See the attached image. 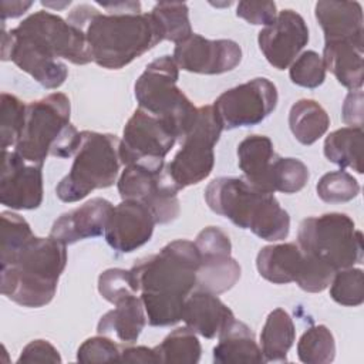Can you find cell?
<instances>
[{
  "instance_id": "cell-1",
  "label": "cell",
  "mask_w": 364,
  "mask_h": 364,
  "mask_svg": "<svg viewBox=\"0 0 364 364\" xmlns=\"http://www.w3.org/2000/svg\"><path fill=\"white\" fill-rule=\"evenodd\" d=\"M98 4L107 13L80 4L67 21L84 33L92 61L100 67L121 70L164 40L152 14L141 13L139 1Z\"/></svg>"
},
{
  "instance_id": "cell-2",
  "label": "cell",
  "mask_w": 364,
  "mask_h": 364,
  "mask_svg": "<svg viewBox=\"0 0 364 364\" xmlns=\"http://www.w3.org/2000/svg\"><path fill=\"white\" fill-rule=\"evenodd\" d=\"M199 263L195 243L178 239L129 269L149 326H173L182 320L185 300L196 289Z\"/></svg>"
},
{
  "instance_id": "cell-3",
  "label": "cell",
  "mask_w": 364,
  "mask_h": 364,
  "mask_svg": "<svg viewBox=\"0 0 364 364\" xmlns=\"http://www.w3.org/2000/svg\"><path fill=\"white\" fill-rule=\"evenodd\" d=\"M65 246L51 236H33L0 256L1 293L23 307L38 309L48 304L67 264Z\"/></svg>"
},
{
  "instance_id": "cell-4",
  "label": "cell",
  "mask_w": 364,
  "mask_h": 364,
  "mask_svg": "<svg viewBox=\"0 0 364 364\" xmlns=\"http://www.w3.org/2000/svg\"><path fill=\"white\" fill-rule=\"evenodd\" d=\"M205 200L215 213L263 240L277 242L289 236V213L273 193L255 188L245 178L213 179L205 189Z\"/></svg>"
},
{
  "instance_id": "cell-5",
  "label": "cell",
  "mask_w": 364,
  "mask_h": 364,
  "mask_svg": "<svg viewBox=\"0 0 364 364\" xmlns=\"http://www.w3.org/2000/svg\"><path fill=\"white\" fill-rule=\"evenodd\" d=\"M71 105L63 92L27 104L24 127L14 151L26 161L43 165L48 155L68 158L81 144V132L70 124Z\"/></svg>"
},
{
  "instance_id": "cell-6",
  "label": "cell",
  "mask_w": 364,
  "mask_h": 364,
  "mask_svg": "<svg viewBox=\"0 0 364 364\" xmlns=\"http://www.w3.org/2000/svg\"><path fill=\"white\" fill-rule=\"evenodd\" d=\"M179 68L171 55L151 61L135 81L138 108L164 121L176 138H182L195 122L198 108L178 88Z\"/></svg>"
},
{
  "instance_id": "cell-7",
  "label": "cell",
  "mask_w": 364,
  "mask_h": 364,
  "mask_svg": "<svg viewBox=\"0 0 364 364\" xmlns=\"http://www.w3.org/2000/svg\"><path fill=\"white\" fill-rule=\"evenodd\" d=\"M121 165L115 135L82 131L71 169L58 182L55 193L63 202H78L95 189L112 186Z\"/></svg>"
},
{
  "instance_id": "cell-8",
  "label": "cell",
  "mask_w": 364,
  "mask_h": 364,
  "mask_svg": "<svg viewBox=\"0 0 364 364\" xmlns=\"http://www.w3.org/2000/svg\"><path fill=\"white\" fill-rule=\"evenodd\" d=\"M297 245L303 253L336 272L363 260V233L355 229L348 215L340 212L303 219L297 230Z\"/></svg>"
},
{
  "instance_id": "cell-9",
  "label": "cell",
  "mask_w": 364,
  "mask_h": 364,
  "mask_svg": "<svg viewBox=\"0 0 364 364\" xmlns=\"http://www.w3.org/2000/svg\"><path fill=\"white\" fill-rule=\"evenodd\" d=\"M222 131L212 105L198 108L195 122L181 138V149L166 164V171L179 189L196 185L210 175L215 165L213 148Z\"/></svg>"
},
{
  "instance_id": "cell-10",
  "label": "cell",
  "mask_w": 364,
  "mask_h": 364,
  "mask_svg": "<svg viewBox=\"0 0 364 364\" xmlns=\"http://www.w3.org/2000/svg\"><path fill=\"white\" fill-rule=\"evenodd\" d=\"M117 188L122 199L144 203L159 225L173 222L179 215L178 192L181 191L166 171V164L159 168L132 164L125 165Z\"/></svg>"
},
{
  "instance_id": "cell-11",
  "label": "cell",
  "mask_w": 364,
  "mask_h": 364,
  "mask_svg": "<svg viewBox=\"0 0 364 364\" xmlns=\"http://www.w3.org/2000/svg\"><path fill=\"white\" fill-rule=\"evenodd\" d=\"M14 30L51 58H64L77 65L92 61L84 33L50 11L30 14Z\"/></svg>"
},
{
  "instance_id": "cell-12",
  "label": "cell",
  "mask_w": 364,
  "mask_h": 364,
  "mask_svg": "<svg viewBox=\"0 0 364 364\" xmlns=\"http://www.w3.org/2000/svg\"><path fill=\"white\" fill-rule=\"evenodd\" d=\"M277 88L257 77L222 92L213 102V111L223 129L253 127L266 119L277 105Z\"/></svg>"
},
{
  "instance_id": "cell-13",
  "label": "cell",
  "mask_w": 364,
  "mask_h": 364,
  "mask_svg": "<svg viewBox=\"0 0 364 364\" xmlns=\"http://www.w3.org/2000/svg\"><path fill=\"white\" fill-rule=\"evenodd\" d=\"M171 128L152 114L138 108L124 127L119 139V158L124 165H146L159 168L176 142Z\"/></svg>"
},
{
  "instance_id": "cell-14",
  "label": "cell",
  "mask_w": 364,
  "mask_h": 364,
  "mask_svg": "<svg viewBox=\"0 0 364 364\" xmlns=\"http://www.w3.org/2000/svg\"><path fill=\"white\" fill-rule=\"evenodd\" d=\"M193 243L200 257L196 289L213 294L230 290L240 279V266L230 255L229 236L216 226H208L198 233Z\"/></svg>"
},
{
  "instance_id": "cell-15",
  "label": "cell",
  "mask_w": 364,
  "mask_h": 364,
  "mask_svg": "<svg viewBox=\"0 0 364 364\" xmlns=\"http://www.w3.org/2000/svg\"><path fill=\"white\" fill-rule=\"evenodd\" d=\"M172 58L183 71L213 75L236 68L242 60V48L233 40H209L192 33L175 44Z\"/></svg>"
},
{
  "instance_id": "cell-16",
  "label": "cell",
  "mask_w": 364,
  "mask_h": 364,
  "mask_svg": "<svg viewBox=\"0 0 364 364\" xmlns=\"http://www.w3.org/2000/svg\"><path fill=\"white\" fill-rule=\"evenodd\" d=\"M0 202L17 209H37L43 202V165L31 164L16 151H1Z\"/></svg>"
},
{
  "instance_id": "cell-17",
  "label": "cell",
  "mask_w": 364,
  "mask_h": 364,
  "mask_svg": "<svg viewBox=\"0 0 364 364\" xmlns=\"http://www.w3.org/2000/svg\"><path fill=\"white\" fill-rule=\"evenodd\" d=\"M257 43L269 64L276 70H284L307 46L309 28L299 13L284 9L272 24L259 31Z\"/></svg>"
},
{
  "instance_id": "cell-18",
  "label": "cell",
  "mask_w": 364,
  "mask_h": 364,
  "mask_svg": "<svg viewBox=\"0 0 364 364\" xmlns=\"http://www.w3.org/2000/svg\"><path fill=\"white\" fill-rule=\"evenodd\" d=\"M1 34V60L13 61L20 70L30 74L40 85L48 90H55L64 84L68 75V68L61 60L50 58L30 41L17 34L14 28Z\"/></svg>"
},
{
  "instance_id": "cell-19",
  "label": "cell",
  "mask_w": 364,
  "mask_h": 364,
  "mask_svg": "<svg viewBox=\"0 0 364 364\" xmlns=\"http://www.w3.org/2000/svg\"><path fill=\"white\" fill-rule=\"evenodd\" d=\"M156 225L151 210L141 202L122 199L107 223V243L119 253H131L149 242Z\"/></svg>"
},
{
  "instance_id": "cell-20",
  "label": "cell",
  "mask_w": 364,
  "mask_h": 364,
  "mask_svg": "<svg viewBox=\"0 0 364 364\" xmlns=\"http://www.w3.org/2000/svg\"><path fill=\"white\" fill-rule=\"evenodd\" d=\"M114 206L104 198H92L81 206L63 213L51 226L50 236L64 245L95 237L105 232Z\"/></svg>"
},
{
  "instance_id": "cell-21",
  "label": "cell",
  "mask_w": 364,
  "mask_h": 364,
  "mask_svg": "<svg viewBox=\"0 0 364 364\" xmlns=\"http://www.w3.org/2000/svg\"><path fill=\"white\" fill-rule=\"evenodd\" d=\"M182 320L196 334L205 338H215L235 320V314L218 294L195 289L185 300Z\"/></svg>"
},
{
  "instance_id": "cell-22",
  "label": "cell",
  "mask_w": 364,
  "mask_h": 364,
  "mask_svg": "<svg viewBox=\"0 0 364 364\" xmlns=\"http://www.w3.org/2000/svg\"><path fill=\"white\" fill-rule=\"evenodd\" d=\"M316 18L326 41L364 40L363 7L358 1H317Z\"/></svg>"
},
{
  "instance_id": "cell-23",
  "label": "cell",
  "mask_w": 364,
  "mask_h": 364,
  "mask_svg": "<svg viewBox=\"0 0 364 364\" xmlns=\"http://www.w3.org/2000/svg\"><path fill=\"white\" fill-rule=\"evenodd\" d=\"M323 61L337 81L346 88L358 90L364 80V40L326 41Z\"/></svg>"
},
{
  "instance_id": "cell-24",
  "label": "cell",
  "mask_w": 364,
  "mask_h": 364,
  "mask_svg": "<svg viewBox=\"0 0 364 364\" xmlns=\"http://www.w3.org/2000/svg\"><path fill=\"white\" fill-rule=\"evenodd\" d=\"M306 256L296 243L269 245L256 257L259 274L270 283L287 284L297 282L304 267Z\"/></svg>"
},
{
  "instance_id": "cell-25",
  "label": "cell",
  "mask_w": 364,
  "mask_h": 364,
  "mask_svg": "<svg viewBox=\"0 0 364 364\" xmlns=\"http://www.w3.org/2000/svg\"><path fill=\"white\" fill-rule=\"evenodd\" d=\"M277 158L273 142L264 135H249L237 145V164L245 179L263 192H272L270 172Z\"/></svg>"
},
{
  "instance_id": "cell-26",
  "label": "cell",
  "mask_w": 364,
  "mask_h": 364,
  "mask_svg": "<svg viewBox=\"0 0 364 364\" xmlns=\"http://www.w3.org/2000/svg\"><path fill=\"white\" fill-rule=\"evenodd\" d=\"M114 304L115 307L100 318L98 334H114L119 341L135 343L148 323L141 297L132 293L118 299Z\"/></svg>"
},
{
  "instance_id": "cell-27",
  "label": "cell",
  "mask_w": 364,
  "mask_h": 364,
  "mask_svg": "<svg viewBox=\"0 0 364 364\" xmlns=\"http://www.w3.org/2000/svg\"><path fill=\"white\" fill-rule=\"evenodd\" d=\"M219 341L213 347V361L218 364L264 363L262 350L255 340V334L247 324L232 320L218 336Z\"/></svg>"
},
{
  "instance_id": "cell-28",
  "label": "cell",
  "mask_w": 364,
  "mask_h": 364,
  "mask_svg": "<svg viewBox=\"0 0 364 364\" xmlns=\"http://www.w3.org/2000/svg\"><path fill=\"white\" fill-rule=\"evenodd\" d=\"M296 338V328L290 314L283 309L269 313L260 333V350L264 363H284Z\"/></svg>"
},
{
  "instance_id": "cell-29",
  "label": "cell",
  "mask_w": 364,
  "mask_h": 364,
  "mask_svg": "<svg viewBox=\"0 0 364 364\" xmlns=\"http://www.w3.org/2000/svg\"><path fill=\"white\" fill-rule=\"evenodd\" d=\"M363 128L344 127L326 136L323 152L330 162L340 168H350L357 173H363Z\"/></svg>"
},
{
  "instance_id": "cell-30",
  "label": "cell",
  "mask_w": 364,
  "mask_h": 364,
  "mask_svg": "<svg viewBox=\"0 0 364 364\" xmlns=\"http://www.w3.org/2000/svg\"><path fill=\"white\" fill-rule=\"evenodd\" d=\"M330 118L326 109L314 100L296 101L289 112V127L294 138L303 145H311L328 129Z\"/></svg>"
},
{
  "instance_id": "cell-31",
  "label": "cell",
  "mask_w": 364,
  "mask_h": 364,
  "mask_svg": "<svg viewBox=\"0 0 364 364\" xmlns=\"http://www.w3.org/2000/svg\"><path fill=\"white\" fill-rule=\"evenodd\" d=\"M158 363L195 364L200 360L202 347L196 333L188 326L171 331L161 344L154 347Z\"/></svg>"
},
{
  "instance_id": "cell-32",
  "label": "cell",
  "mask_w": 364,
  "mask_h": 364,
  "mask_svg": "<svg viewBox=\"0 0 364 364\" xmlns=\"http://www.w3.org/2000/svg\"><path fill=\"white\" fill-rule=\"evenodd\" d=\"M164 40L175 44L186 40L193 31L189 21V10L185 3L159 1L151 10Z\"/></svg>"
},
{
  "instance_id": "cell-33",
  "label": "cell",
  "mask_w": 364,
  "mask_h": 364,
  "mask_svg": "<svg viewBox=\"0 0 364 364\" xmlns=\"http://www.w3.org/2000/svg\"><path fill=\"white\" fill-rule=\"evenodd\" d=\"M297 355L306 364L331 363L336 357L333 333L324 324L309 327L297 343Z\"/></svg>"
},
{
  "instance_id": "cell-34",
  "label": "cell",
  "mask_w": 364,
  "mask_h": 364,
  "mask_svg": "<svg viewBox=\"0 0 364 364\" xmlns=\"http://www.w3.org/2000/svg\"><path fill=\"white\" fill-rule=\"evenodd\" d=\"M309 176V168L300 159L277 156L270 172L272 192L296 193L306 186Z\"/></svg>"
},
{
  "instance_id": "cell-35",
  "label": "cell",
  "mask_w": 364,
  "mask_h": 364,
  "mask_svg": "<svg viewBox=\"0 0 364 364\" xmlns=\"http://www.w3.org/2000/svg\"><path fill=\"white\" fill-rule=\"evenodd\" d=\"M331 299L348 307H355L364 301V273L357 267L337 270L330 283Z\"/></svg>"
},
{
  "instance_id": "cell-36",
  "label": "cell",
  "mask_w": 364,
  "mask_h": 364,
  "mask_svg": "<svg viewBox=\"0 0 364 364\" xmlns=\"http://www.w3.org/2000/svg\"><path fill=\"white\" fill-rule=\"evenodd\" d=\"M27 105L20 101L16 95L3 92L0 97V136H1V151L9 146H16L21 129L24 127Z\"/></svg>"
},
{
  "instance_id": "cell-37",
  "label": "cell",
  "mask_w": 364,
  "mask_h": 364,
  "mask_svg": "<svg viewBox=\"0 0 364 364\" xmlns=\"http://www.w3.org/2000/svg\"><path fill=\"white\" fill-rule=\"evenodd\" d=\"M316 191L326 203H344L358 195L360 185L353 175L338 169L324 173L317 182Z\"/></svg>"
},
{
  "instance_id": "cell-38",
  "label": "cell",
  "mask_w": 364,
  "mask_h": 364,
  "mask_svg": "<svg viewBox=\"0 0 364 364\" xmlns=\"http://www.w3.org/2000/svg\"><path fill=\"white\" fill-rule=\"evenodd\" d=\"M289 77L293 84L304 88H317L326 80V65L316 51L301 53L289 68Z\"/></svg>"
},
{
  "instance_id": "cell-39",
  "label": "cell",
  "mask_w": 364,
  "mask_h": 364,
  "mask_svg": "<svg viewBox=\"0 0 364 364\" xmlns=\"http://www.w3.org/2000/svg\"><path fill=\"white\" fill-rule=\"evenodd\" d=\"M98 291L109 303H115L118 299L138 293L134 276L131 270L125 269H107L98 277Z\"/></svg>"
},
{
  "instance_id": "cell-40",
  "label": "cell",
  "mask_w": 364,
  "mask_h": 364,
  "mask_svg": "<svg viewBox=\"0 0 364 364\" xmlns=\"http://www.w3.org/2000/svg\"><path fill=\"white\" fill-rule=\"evenodd\" d=\"M30 225L27 220L14 212H1V239H0V256L7 255L33 237Z\"/></svg>"
},
{
  "instance_id": "cell-41",
  "label": "cell",
  "mask_w": 364,
  "mask_h": 364,
  "mask_svg": "<svg viewBox=\"0 0 364 364\" xmlns=\"http://www.w3.org/2000/svg\"><path fill=\"white\" fill-rule=\"evenodd\" d=\"M80 363H109L121 361V350L111 338L100 334L87 338L77 350Z\"/></svg>"
},
{
  "instance_id": "cell-42",
  "label": "cell",
  "mask_w": 364,
  "mask_h": 364,
  "mask_svg": "<svg viewBox=\"0 0 364 364\" xmlns=\"http://www.w3.org/2000/svg\"><path fill=\"white\" fill-rule=\"evenodd\" d=\"M236 16L255 26H269L277 17L274 1H239Z\"/></svg>"
},
{
  "instance_id": "cell-43",
  "label": "cell",
  "mask_w": 364,
  "mask_h": 364,
  "mask_svg": "<svg viewBox=\"0 0 364 364\" xmlns=\"http://www.w3.org/2000/svg\"><path fill=\"white\" fill-rule=\"evenodd\" d=\"M17 363H61V355L51 343L33 340L23 348Z\"/></svg>"
},
{
  "instance_id": "cell-44",
  "label": "cell",
  "mask_w": 364,
  "mask_h": 364,
  "mask_svg": "<svg viewBox=\"0 0 364 364\" xmlns=\"http://www.w3.org/2000/svg\"><path fill=\"white\" fill-rule=\"evenodd\" d=\"M343 121L353 128H363V91L351 90L343 104Z\"/></svg>"
},
{
  "instance_id": "cell-45",
  "label": "cell",
  "mask_w": 364,
  "mask_h": 364,
  "mask_svg": "<svg viewBox=\"0 0 364 364\" xmlns=\"http://www.w3.org/2000/svg\"><path fill=\"white\" fill-rule=\"evenodd\" d=\"M121 361L124 363H158L154 348L145 346L125 347L121 350Z\"/></svg>"
},
{
  "instance_id": "cell-46",
  "label": "cell",
  "mask_w": 364,
  "mask_h": 364,
  "mask_svg": "<svg viewBox=\"0 0 364 364\" xmlns=\"http://www.w3.org/2000/svg\"><path fill=\"white\" fill-rule=\"evenodd\" d=\"M33 1H1V23H6L7 18H16L24 14Z\"/></svg>"
}]
</instances>
